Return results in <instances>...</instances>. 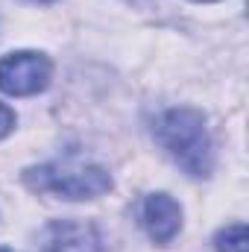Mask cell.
I'll return each mask as SVG.
<instances>
[{"label":"cell","instance_id":"cell-1","mask_svg":"<svg viewBox=\"0 0 249 252\" xmlns=\"http://www.w3.org/2000/svg\"><path fill=\"white\" fill-rule=\"evenodd\" d=\"M156 141L161 150L185 170L187 176L205 179L214 170V141L205 126L202 112L196 109H167L156 126H153Z\"/></svg>","mask_w":249,"mask_h":252},{"label":"cell","instance_id":"cell-2","mask_svg":"<svg viewBox=\"0 0 249 252\" xmlns=\"http://www.w3.org/2000/svg\"><path fill=\"white\" fill-rule=\"evenodd\" d=\"M24 182L38 193H53L62 199H94L112 190V173L94 161L59 158L24 170Z\"/></svg>","mask_w":249,"mask_h":252},{"label":"cell","instance_id":"cell-3","mask_svg":"<svg viewBox=\"0 0 249 252\" xmlns=\"http://www.w3.org/2000/svg\"><path fill=\"white\" fill-rule=\"evenodd\" d=\"M53 79V64L44 53L18 50L0 59V91L9 97H32Z\"/></svg>","mask_w":249,"mask_h":252},{"label":"cell","instance_id":"cell-4","mask_svg":"<svg viewBox=\"0 0 249 252\" xmlns=\"http://www.w3.org/2000/svg\"><path fill=\"white\" fill-rule=\"evenodd\" d=\"M30 252H109L97 226L82 220H53L38 235Z\"/></svg>","mask_w":249,"mask_h":252},{"label":"cell","instance_id":"cell-5","mask_svg":"<svg viewBox=\"0 0 249 252\" xmlns=\"http://www.w3.org/2000/svg\"><path fill=\"white\" fill-rule=\"evenodd\" d=\"M141 226L158 247H167L182 229V205L170 193H150L141 202Z\"/></svg>","mask_w":249,"mask_h":252},{"label":"cell","instance_id":"cell-6","mask_svg":"<svg viewBox=\"0 0 249 252\" xmlns=\"http://www.w3.org/2000/svg\"><path fill=\"white\" fill-rule=\"evenodd\" d=\"M247 226L244 223H232V226H226V229H220L217 232V238H214V247L217 252H247Z\"/></svg>","mask_w":249,"mask_h":252},{"label":"cell","instance_id":"cell-7","mask_svg":"<svg viewBox=\"0 0 249 252\" xmlns=\"http://www.w3.org/2000/svg\"><path fill=\"white\" fill-rule=\"evenodd\" d=\"M12 129H15V112H12L6 103H0V141H3Z\"/></svg>","mask_w":249,"mask_h":252},{"label":"cell","instance_id":"cell-8","mask_svg":"<svg viewBox=\"0 0 249 252\" xmlns=\"http://www.w3.org/2000/svg\"><path fill=\"white\" fill-rule=\"evenodd\" d=\"M27 3H53V0H27Z\"/></svg>","mask_w":249,"mask_h":252},{"label":"cell","instance_id":"cell-9","mask_svg":"<svg viewBox=\"0 0 249 252\" xmlns=\"http://www.w3.org/2000/svg\"><path fill=\"white\" fill-rule=\"evenodd\" d=\"M0 252H12V250H9V247H0Z\"/></svg>","mask_w":249,"mask_h":252},{"label":"cell","instance_id":"cell-10","mask_svg":"<svg viewBox=\"0 0 249 252\" xmlns=\"http://www.w3.org/2000/svg\"><path fill=\"white\" fill-rule=\"evenodd\" d=\"M196 3H214V0H196Z\"/></svg>","mask_w":249,"mask_h":252}]
</instances>
